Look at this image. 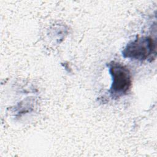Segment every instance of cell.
I'll use <instances>...</instances> for the list:
<instances>
[{
    "mask_svg": "<svg viewBox=\"0 0 157 157\" xmlns=\"http://www.w3.org/2000/svg\"><path fill=\"white\" fill-rule=\"evenodd\" d=\"M122 55L124 58L139 61L151 60L156 56V44L150 37H137L127 44Z\"/></svg>",
    "mask_w": 157,
    "mask_h": 157,
    "instance_id": "obj_1",
    "label": "cell"
},
{
    "mask_svg": "<svg viewBox=\"0 0 157 157\" xmlns=\"http://www.w3.org/2000/svg\"><path fill=\"white\" fill-rule=\"evenodd\" d=\"M109 68L112 79L110 94L113 98L126 94L132 83L130 71L126 66L115 62H111L109 64Z\"/></svg>",
    "mask_w": 157,
    "mask_h": 157,
    "instance_id": "obj_2",
    "label": "cell"
}]
</instances>
